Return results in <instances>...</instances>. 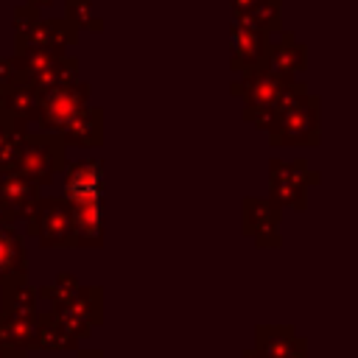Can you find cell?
<instances>
[{
  "label": "cell",
  "instance_id": "1",
  "mask_svg": "<svg viewBox=\"0 0 358 358\" xmlns=\"http://www.w3.org/2000/svg\"><path fill=\"white\" fill-rule=\"evenodd\" d=\"M70 190H73L76 204L84 210V218H92V224H95V215H98V173L90 171V168H84L73 179Z\"/></svg>",
  "mask_w": 358,
  "mask_h": 358
}]
</instances>
